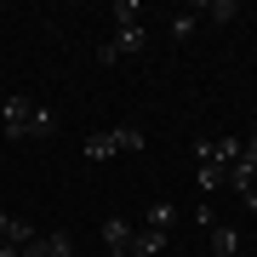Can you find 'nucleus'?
Instances as JSON below:
<instances>
[{
    "label": "nucleus",
    "instance_id": "nucleus-1",
    "mask_svg": "<svg viewBox=\"0 0 257 257\" xmlns=\"http://www.w3.org/2000/svg\"><path fill=\"white\" fill-rule=\"evenodd\" d=\"M149 46V29L138 23V29H114V40H103L97 46V63H120L126 52H143Z\"/></svg>",
    "mask_w": 257,
    "mask_h": 257
},
{
    "label": "nucleus",
    "instance_id": "nucleus-2",
    "mask_svg": "<svg viewBox=\"0 0 257 257\" xmlns=\"http://www.w3.org/2000/svg\"><path fill=\"white\" fill-rule=\"evenodd\" d=\"M29 114H35V97H23V92H12L6 103H0V126H6V138H29Z\"/></svg>",
    "mask_w": 257,
    "mask_h": 257
},
{
    "label": "nucleus",
    "instance_id": "nucleus-3",
    "mask_svg": "<svg viewBox=\"0 0 257 257\" xmlns=\"http://www.w3.org/2000/svg\"><path fill=\"white\" fill-rule=\"evenodd\" d=\"M132 240H138V229L126 217H103V246H109V257H132Z\"/></svg>",
    "mask_w": 257,
    "mask_h": 257
},
{
    "label": "nucleus",
    "instance_id": "nucleus-4",
    "mask_svg": "<svg viewBox=\"0 0 257 257\" xmlns=\"http://www.w3.org/2000/svg\"><path fill=\"white\" fill-rule=\"evenodd\" d=\"M206 240H211V251H217V257H240V229H229V223H211Z\"/></svg>",
    "mask_w": 257,
    "mask_h": 257
},
{
    "label": "nucleus",
    "instance_id": "nucleus-5",
    "mask_svg": "<svg viewBox=\"0 0 257 257\" xmlns=\"http://www.w3.org/2000/svg\"><path fill=\"white\" fill-rule=\"evenodd\" d=\"M194 18H211V23H234L240 18V0H200V6H189Z\"/></svg>",
    "mask_w": 257,
    "mask_h": 257
},
{
    "label": "nucleus",
    "instance_id": "nucleus-6",
    "mask_svg": "<svg viewBox=\"0 0 257 257\" xmlns=\"http://www.w3.org/2000/svg\"><path fill=\"white\" fill-rule=\"evenodd\" d=\"M35 240H40V234H35V223L12 217V223H6V240H0V246H18V251H23V246H35Z\"/></svg>",
    "mask_w": 257,
    "mask_h": 257
},
{
    "label": "nucleus",
    "instance_id": "nucleus-7",
    "mask_svg": "<svg viewBox=\"0 0 257 257\" xmlns=\"http://www.w3.org/2000/svg\"><path fill=\"white\" fill-rule=\"evenodd\" d=\"M40 257H74V240L63 229H52V234H40Z\"/></svg>",
    "mask_w": 257,
    "mask_h": 257
},
{
    "label": "nucleus",
    "instance_id": "nucleus-8",
    "mask_svg": "<svg viewBox=\"0 0 257 257\" xmlns=\"http://www.w3.org/2000/svg\"><path fill=\"white\" fill-rule=\"evenodd\" d=\"M109 18H114L120 29H138V23H143V6H138V0H114V6H109Z\"/></svg>",
    "mask_w": 257,
    "mask_h": 257
},
{
    "label": "nucleus",
    "instance_id": "nucleus-9",
    "mask_svg": "<svg viewBox=\"0 0 257 257\" xmlns=\"http://www.w3.org/2000/svg\"><path fill=\"white\" fill-rule=\"evenodd\" d=\"M52 132H57V114H52V109H40V103H35V114H29V138H40V143H46Z\"/></svg>",
    "mask_w": 257,
    "mask_h": 257
},
{
    "label": "nucleus",
    "instance_id": "nucleus-10",
    "mask_svg": "<svg viewBox=\"0 0 257 257\" xmlns=\"http://www.w3.org/2000/svg\"><path fill=\"white\" fill-rule=\"evenodd\" d=\"M114 155H143V132L138 126H114Z\"/></svg>",
    "mask_w": 257,
    "mask_h": 257
},
{
    "label": "nucleus",
    "instance_id": "nucleus-11",
    "mask_svg": "<svg viewBox=\"0 0 257 257\" xmlns=\"http://www.w3.org/2000/svg\"><path fill=\"white\" fill-rule=\"evenodd\" d=\"M86 160H114V132H92L86 138Z\"/></svg>",
    "mask_w": 257,
    "mask_h": 257
},
{
    "label": "nucleus",
    "instance_id": "nucleus-12",
    "mask_svg": "<svg viewBox=\"0 0 257 257\" xmlns=\"http://www.w3.org/2000/svg\"><path fill=\"white\" fill-rule=\"evenodd\" d=\"M172 223H177L172 200H155V206H149V223H143V229H172Z\"/></svg>",
    "mask_w": 257,
    "mask_h": 257
},
{
    "label": "nucleus",
    "instance_id": "nucleus-13",
    "mask_svg": "<svg viewBox=\"0 0 257 257\" xmlns=\"http://www.w3.org/2000/svg\"><path fill=\"white\" fill-rule=\"evenodd\" d=\"M194 29H200V18H194V12L183 6V12H177V18H172V40H189Z\"/></svg>",
    "mask_w": 257,
    "mask_h": 257
},
{
    "label": "nucleus",
    "instance_id": "nucleus-14",
    "mask_svg": "<svg viewBox=\"0 0 257 257\" xmlns=\"http://www.w3.org/2000/svg\"><path fill=\"white\" fill-rule=\"evenodd\" d=\"M6 223H12V217H6V211H0V240H6Z\"/></svg>",
    "mask_w": 257,
    "mask_h": 257
}]
</instances>
